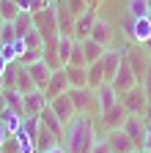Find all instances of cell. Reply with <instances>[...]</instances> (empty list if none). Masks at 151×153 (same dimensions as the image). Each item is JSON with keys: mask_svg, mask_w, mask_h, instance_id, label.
I'll list each match as a JSON object with an SVG mask.
<instances>
[{"mask_svg": "<svg viewBox=\"0 0 151 153\" xmlns=\"http://www.w3.org/2000/svg\"><path fill=\"white\" fill-rule=\"evenodd\" d=\"M66 66H88L85 63V55H83V44L80 41H74V49H71V60Z\"/></svg>", "mask_w": 151, "mask_h": 153, "instance_id": "cell-34", "label": "cell"}, {"mask_svg": "<svg viewBox=\"0 0 151 153\" xmlns=\"http://www.w3.org/2000/svg\"><path fill=\"white\" fill-rule=\"evenodd\" d=\"M126 118H129V112H126V107H124V104L118 101L116 107H110L107 112H102L96 123H99V126H102L104 131H113V128H121Z\"/></svg>", "mask_w": 151, "mask_h": 153, "instance_id": "cell-7", "label": "cell"}, {"mask_svg": "<svg viewBox=\"0 0 151 153\" xmlns=\"http://www.w3.org/2000/svg\"><path fill=\"white\" fill-rule=\"evenodd\" d=\"M96 142V115L91 112H77L63 128V150L66 153H91Z\"/></svg>", "mask_w": 151, "mask_h": 153, "instance_id": "cell-1", "label": "cell"}, {"mask_svg": "<svg viewBox=\"0 0 151 153\" xmlns=\"http://www.w3.org/2000/svg\"><path fill=\"white\" fill-rule=\"evenodd\" d=\"M148 11H151L148 0H126V14H129V16H135V19H143Z\"/></svg>", "mask_w": 151, "mask_h": 153, "instance_id": "cell-26", "label": "cell"}, {"mask_svg": "<svg viewBox=\"0 0 151 153\" xmlns=\"http://www.w3.org/2000/svg\"><path fill=\"white\" fill-rule=\"evenodd\" d=\"M104 142H107L110 153H132V150H140V148H135V142L129 140V134H126L124 128L104 131Z\"/></svg>", "mask_w": 151, "mask_h": 153, "instance_id": "cell-4", "label": "cell"}, {"mask_svg": "<svg viewBox=\"0 0 151 153\" xmlns=\"http://www.w3.org/2000/svg\"><path fill=\"white\" fill-rule=\"evenodd\" d=\"M74 41H77L74 36H61V38H58V57H61V63H63V66L71 60V49H74Z\"/></svg>", "mask_w": 151, "mask_h": 153, "instance_id": "cell-24", "label": "cell"}, {"mask_svg": "<svg viewBox=\"0 0 151 153\" xmlns=\"http://www.w3.org/2000/svg\"><path fill=\"white\" fill-rule=\"evenodd\" d=\"M143 49H146V52H151V38H148V41L143 44Z\"/></svg>", "mask_w": 151, "mask_h": 153, "instance_id": "cell-47", "label": "cell"}, {"mask_svg": "<svg viewBox=\"0 0 151 153\" xmlns=\"http://www.w3.org/2000/svg\"><path fill=\"white\" fill-rule=\"evenodd\" d=\"M143 150H146V153H151V123L146 126V140H143Z\"/></svg>", "mask_w": 151, "mask_h": 153, "instance_id": "cell-40", "label": "cell"}, {"mask_svg": "<svg viewBox=\"0 0 151 153\" xmlns=\"http://www.w3.org/2000/svg\"><path fill=\"white\" fill-rule=\"evenodd\" d=\"M0 30H3V19H0ZM0 44H3V41H0Z\"/></svg>", "mask_w": 151, "mask_h": 153, "instance_id": "cell-50", "label": "cell"}, {"mask_svg": "<svg viewBox=\"0 0 151 153\" xmlns=\"http://www.w3.org/2000/svg\"><path fill=\"white\" fill-rule=\"evenodd\" d=\"M3 96H6V104H8L11 109L22 112V99H25V96L17 90V88H6V90H3ZM22 115H25V112H22Z\"/></svg>", "mask_w": 151, "mask_h": 153, "instance_id": "cell-28", "label": "cell"}, {"mask_svg": "<svg viewBox=\"0 0 151 153\" xmlns=\"http://www.w3.org/2000/svg\"><path fill=\"white\" fill-rule=\"evenodd\" d=\"M25 38V44H28V49H44V38H41V33L39 30H36V25L22 36Z\"/></svg>", "mask_w": 151, "mask_h": 153, "instance_id": "cell-29", "label": "cell"}, {"mask_svg": "<svg viewBox=\"0 0 151 153\" xmlns=\"http://www.w3.org/2000/svg\"><path fill=\"white\" fill-rule=\"evenodd\" d=\"M28 71H30V76H33V85L39 88V90H44L47 82H50V76H52V68H50L44 60H39V63H30Z\"/></svg>", "mask_w": 151, "mask_h": 153, "instance_id": "cell-16", "label": "cell"}, {"mask_svg": "<svg viewBox=\"0 0 151 153\" xmlns=\"http://www.w3.org/2000/svg\"><path fill=\"white\" fill-rule=\"evenodd\" d=\"M148 6H151V0H148Z\"/></svg>", "mask_w": 151, "mask_h": 153, "instance_id": "cell-52", "label": "cell"}, {"mask_svg": "<svg viewBox=\"0 0 151 153\" xmlns=\"http://www.w3.org/2000/svg\"><path fill=\"white\" fill-rule=\"evenodd\" d=\"M44 153H66V150H63V145H58V148H52V150H44Z\"/></svg>", "mask_w": 151, "mask_h": 153, "instance_id": "cell-44", "label": "cell"}, {"mask_svg": "<svg viewBox=\"0 0 151 153\" xmlns=\"http://www.w3.org/2000/svg\"><path fill=\"white\" fill-rule=\"evenodd\" d=\"M83 55H85V63L91 66V63H96V60H102V55L107 52L99 41H93V38H83Z\"/></svg>", "mask_w": 151, "mask_h": 153, "instance_id": "cell-20", "label": "cell"}, {"mask_svg": "<svg viewBox=\"0 0 151 153\" xmlns=\"http://www.w3.org/2000/svg\"><path fill=\"white\" fill-rule=\"evenodd\" d=\"M66 90H69V79H66V71H63V68L52 71L50 82H47V88H44V96H47V101H50V99H55V96H61V93H66Z\"/></svg>", "mask_w": 151, "mask_h": 153, "instance_id": "cell-14", "label": "cell"}, {"mask_svg": "<svg viewBox=\"0 0 151 153\" xmlns=\"http://www.w3.org/2000/svg\"><path fill=\"white\" fill-rule=\"evenodd\" d=\"M63 71H66L69 88H74V90L88 88V71H85V66H63Z\"/></svg>", "mask_w": 151, "mask_h": 153, "instance_id": "cell-18", "label": "cell"}, {"mask_svg": "<svg viewBox=\"0 0 151 153\" xmlns=\"http://www.w3.org/2000/svg\"><path fill=\"white\" fill-rule=\"evenodd\" d=\"M14 38H17L14 22H3V30H0V41H3V44H11ZM3 44H0V47H3Z\"/></svg>", "mask_w": 151, "mask_h": 153, "instance_id": "cell-35", "label": "cell"}, {"mask_svg": "<svg viewBox=\"0 0 151 153\" xmlns=\"http://www.w3.org/2000/svg\"><path fill=\"white\" fill-rule=\"evenodd\" d=\"M17 90H20L22 96L30 93V90H39V88L33 85V76H30L28 66H22V63H20V74H17Z\"/></svg>", "mask_w": 151, "mask_h": 153, "instance_id": "cell-23", "label": "cell"}, {"mask_svg": "<svg viewBox=\"0 0 151 153\" xmlns=\"http://www.w3.org/2000/svg\"><path fill=\"white\" fill-rule=\"evenodd\" d=\"M91 153H110V148H107V142H104V137H96V142H93V148H91Z\"/></svg>", "mask_w": 151, "mask_h": 153, "instance_id": "cell-39", "label": "cell"}, {"mask_svg": "<svg viewBox=\"0 0 151 153\" xmlns=\"http://www.w3.org/2000/svg\"><path fill=\"white\" fill-rule=\"evenodd\" d=\"M11 47H14V55H17V60H20V57L28 52V44H25V38H14V41H11Z\"/></svg>", "mask_w": 151, "mask_h": 153, "instance_id": "cell-38", "label": "cell"}, {"mask_svg": "<svg viewBox=\"0 0 151 153\" xmlns=\"http://www.w3.org/2000/svg\"><path fill=\"white\" fill-rule=\"evenodd\" d=\"M121 101V96L116 93V90H113V85H99L96 90H93V104H96V118H99V115L102 112H107L110 107H116Z\"/></svg>", "mask_w": 151, "mask_h": 153, "instance_id": "cell-6", "label": "cell"}, {"mask_svg": "<svg viewBox=\"0 0 151 153\" xmlns=\"http://www.w3.org/2000/svg\"><path fill=\"white\" fill-rule=\"evenodd\" d=\"M140 118H143V120H146V123H151V101H148V104H146V112H143V115H140Z\"/></svg>", "mask_w": 151, "mask_h": 153, "instance_id": "cell-43", "label": "cell"}, {"mask_svg": "<svg viewBox=\"0 0 151 153\" xmlns=\"http://www.w3.org/2000/svg\"><path fill=\"white\" fill-rule=\"evenodd\" d=\"M39 118H41V126H44V128H50L52 134H58V137L63 140V128H66V123H63V120L58 118V115H55V112L50 109V104H47V109L39 115Z\"/></svg>", "mask_w": 151, "mask_h": 153, "instance_id": "cell-19", "label": "cell"}, {"mask_svg": "<svg viewBox=\"0 0 151 153\" xmlns=\"http://www.w3.org/2000/svg\"><path fill=\"white\" fill-rule=\"evenodd\" d=\"M88 3H91L93 8H99V6H102V0H88Z\"/></svg>", "mask_w": 151, "mask_h": 153, "instance_id": "cell-46", "label": "cell"}, {"mask_svg": "<svg viewBox=\"0 0 151 153\" xmlns=\"http://www.w3.org/2000/svg\"><path fill=\"white\" fill-rule=\"evenodd\" d=\"M69 96H71V104H74V109H77V112H91V115H96L93 90H88V88H80V90L69 88Z\"/></svg>", "mask_w": 151, "mask_h": 153, "instance_id": "cell-12", "label": "cell"}, {"mask_svg": "<svg viewBox=\"0 0 151 153\" xmlns=\"http://www.w3.org/2000/svg\"><path fill=\"white\" fill-rule=\"evenodd\" d=\"M116 36H118V27L113 25L107 16L96 14V22H93V27H91V38L99 41L104 49H110V47H116Z\"/></svg>", "mask_w": 151, "mask_h": 153, "instance_id": "cell-2", "label": "cell"}, {"mask_svg": "<svg viewBox=\"0 0 151 153\" xmlns=\"http://www.w3.org/2000/svg\"><path fill=\"white\" fill-rule=\"evenodd\" d=\"M146 19H148V22H151V11H148V14H146Z\"/></svg>", "mask_w": 151, "mask_h": 153, "instance_id": "cell-49", "label": "cell"}, {"mask_svg": "<svg viewBox=\"0 0 151 153\" xmlns=\"http://www.w3.org/2000/svg\"><path fill=\"white\" fill-rule=\"evenodd\" d=\"M58 145H61V137L41 126V128H39V137H36V150L44 153V150H52V148H58Z\"/></svg>", "mask_w": 151, "mask_h": 153, "instance_id": "cell-21", "label": "cell"}, {"mask_svg": "<svg viewBox=\"0 0 151 153\" xmlns=\"http://www.w3.org/2000/svg\"><path fill=\"white\" fill-rule=\"evenodd\" d=\"M50 109L58 115V118L63 120V123H69L74 115H77V109H74V104H71V96H69V90L66 93H61V96H55V99H50Z\"/></svg>", "mask_w": 151, "mask_h": 153, "instance_id": "cell-11", "label": "cell"}, {"mask_svg": "<svg viewBox=\"0 0 151 153\" xmlns=\"http://www.w3.org/2000/svg\"><path fill=\"white\" fill-rule=\"evenodd\" d=\"M6 107H8V104H6V96H3V93H0V112H3Z\"/></svg>", "mask_w": 151, "mask_h": 153, "instance_id": "cell-45", "label": "cell"}, {"mask_svg": "<svg viewBox=\"0 0 151 153\" xmlns=\"http://www.w3.org/2000/svg\"><path fill=\"white\" fill-rule=\"evenodd\" d=\"M146 126L148 123L140 118V115H129V118L124 120V126H121L129 134V140L135 142V148H140V150H143V140H146Z\"/></svg>", "mask_w": 151, "mask_h": 153, "instance_id": "cell-10", "label": "cell"}, {"mask_svg": "<svg viewBox=\"0 0 151 153\" xmlns=\"http://www.w3.org/2000/svg\"><path fill=\"white\" fill-rule=\"evenodd\" d=\"M0 153H22L20 150V140H17V137H8L3 145H0Z\"/></svg>", "mask_w": 151, "mask_h": 153, "instance_id": "cell-37", "label": "cell"}, {"mask_svg": "<svg viewBox=\"0 0 151 153\" xmlns=\"http://www.w3.org/2000/svg\"><path fill=\"white\" fill-rule=\"evenodd\" d=\"M47 96L44 90H30L25 93V99H22V112H25V118H39V115L47 109Z\"/></svg>", "mask_w": 151, "mask_h": 153, "instance_id": "cell-9", "label": "cell"}, {"mask_svg": "<svg viewBox=\"0 0 151 153\" xmlns=\"http://www.w3.org/2000/svg\"><path fill=\"white\" fill-rule=\"evenodd\" d=\"M33 27V14H28V11H22L20 16L14 19V30H17V38H22L28 30Z\"/></svg>", "mask_w": 151, "mask_h": 153, "instance_id": "cell-27", "label": "cell"}, {"mask_svg": "<svg viewBox=\"0 0 151 153\" xmlns=\"http://www.w3.org/2000/svg\"><path fill=\"white\" fill-rule=\"evenodd\" d=\"M129 49V47H126ZM137 85V79H135V74H132V66H129V60H126V55H124V60H121V66H118V74H116V79H113V90H116L118 96H124L126 90H132Z\"/></svg>", "mask_w": 151, "mask_h": 153, "instance_id": "cell-8", "label": "cell"}, {"mask_svg": "<svg viewBox=\"0 0 151 153\" xmlns=\"http://www.w3.org/2000/svg\"><path fill=\"white\" fill-rule=\"evenodd\" d=\"M17 74H20V63H8V68H6V74H3V82H6V88H17Z\"/></svg>", "mask_w": 151, "mask_h": 153, "instance_id": "cell-32", "label": "cell"}, {"mask_svg": "<svg viewBox=\"0 0 151 153\" xmlns=\"http://www.w3.org/2000/svg\"><path fill=\"white\" fill-rule=\"evenodd\" d=\"M39 60H44V49H28L17 63H22V66H30V63H39Z\"/></svg>", "mask_w": 151, "mask_h": 153, "instance_id": "cell-33", "label": "cell"}, {"mask_svg": "<svg viewBox=\"0 0 151 153\" xmlns=\"http://www.w3.org/2000/svg\"><path fill=\"white\" fill-rule=\"evenodd\" d=\"M93 22H96V8H88L83 16L74 19V38H77V41L91 38V27H93Z\"/></svg>", "mask_w": 151, "mask_h": 153, "instance_id": "cell-15", "label": "cell"}, {"mask_svg": "<svg viewBox=\"0 0 151 153\" xmlns=\"http://www.w3.org/2000/svg\"><path fill=\"white\" fill-rule=\"evenodd\" d=\"M0 120H3L6 131L14 137V134L22 128V123H25V115H22V112H17V109H11V107H6L3 112H0Z\"/></svg>", "mask_w": 151, "mask_h": 153, "instance_id": "cell-17", "label": "cell"}, {"mask_svg": "<svg viewBox=\"0 0 151 153\" xmlns=\"http://www.w3.org/2000/svg\"><path fill=\"white\" fill-rule=\"evenodd\" d=\"M121 104L126 107L129 115H143V112H146V104H148V96H146L143 85H135L132 90H126V93L121 96Z\"/></svg>", "mask_w": 151, "mask_h": 153, "instance_id": "cell-5", "label": "cell"}, {"mask_svg": "<svg viewBox=\"0 0 151 153\" xmlns=\"http://www.w3.org/2000/svg\"><path fill=\"white\" fill-rule=\"evenodd\" d=\"M22 14V8L17 6V0H0V19L3 22H14Z\"/></svg>", "mask_w": 151, "mask_h": 153, "instance_id": "cell-25", "label": "cell"}, {"mask_svg": "<svg viewBox=\"0 0 151 153\" xmlns=\"http://www.w3.org/2000/svg\"><path fill=\"white\" fill-rule=\"evenodd\" d=\"M22 128H25V131L30 134V137L36 140V137H39V128H41V118H25Z\"/></svg>", "mask_w": 151, "mask_h": 153, "instance_id": "cell-36", "label": "cell"}, {"mask_svg": "<svg viewBox=\"0 0 151 153\" xmlns=\"http://www.w3.org/2000/svg\"><path fill=\"white\" fill-rule=\"evenodd\" d=\"M132 153H146V150H132Z\"/></svg>", "mask_w": 151, "mask_h": 153, "instance_id": "cell-51", "label": "cell"}, {"mask_svg": "<svg viewBox=\"0 0 151 153\" xmlns=\"http://www.w3.org/2000/svg\"><path fill=\"white\" fill-rule=\"evenodd\" d=\"M8 137H11V134L6 131V126H3V120H0V145H3V142H6Z\"/></svg>", "mask_w": 151, "mask_h": 153, "instance_id": "cell-41", "label": "cell"}, {"mask_svg": "<svg viewBox=\"0 0 151 153\" xmlns=\"http://www.w3.org/2000/svg\"><path fill=\"white\" fill-rule=\"evenodd\" d=\"M66 6H69V11H71V16L77 19V16H83L88 8H93L88 0H66Z\"/></svg>", "mask_w": 151, "mask_h": 153, "instance_id": "cell-31", "label": "cell"}, {"mask_svg": "<svg viewBox=\"0 0 151 153\" xmlns=\"http://www.w3.org/2000/svg\"><path fill=\"white\" fill-rule=\"evenodd\" d=\"M17 6H20L22 11H28V14H39V11H44L50 3H47V0H17Z\"/></svg>", "mask_w": 151, "mask_h": 153, "instance_id": "cell-30", "label": "cell"}, {"mask_svg": "<svg viewBox=\"0 0 151 153\" xmlns=\"http://www.w3.org/2000/svg\"><path fill=\"white\" fill-rule=\"evenodd\" d=\"M126 60H129L132 74H135V79H137V85H140L143 76H146V71H148V63H151V52H146V49L137 47V44H129V49H126Z\"/></svg>", "mask_w": 151, "mask_h": 153, "instance_id": "cell-3", "label": "cell"}, {"mask_svg": "<svg viewBox=\"0 0 151 153\" xmlns=\"http://www.w3.org/2000/svg\"><path fill=\"white\" fill-rule=\"evenodd\" d=\"M8 63H11V60H8V57H3V55H0V76H3V74H6V68H8Z\"/></svg>", "mask_w": 151, "mask_h": 153, "instance_id": "cell-42", "label": "cell"}, {"mask_svg": "<svg viewBox=\"0 0 151 153\" xmlns=\"http://www.w3.org/2000/svg\"><path fill=\"white\" fill-rule=\"evenodd\" d=\"M85 71H88V90H96L99 85H104V68H102V60L85 66Z\"/></svg>", "mask_w": 151, "mask_h": 153, "instance_id": "cell-22", "label": "cell"}, {"mask_svg": "<svg viewBox=\"0 0 151 153\" xmlns=\"http://www.w3.org/2000/svg\"><path fill=\"white\" fill-rule=\"evenodd\" d=\"M6 90V82H3V76H0V93H3Z\"/></svg>", "mask_w": 151, "mask_h": 153, "instance_id": "cell-48", "label": "cell"}, {"mask_svg": "<svg viewBox=\"0 0 151 153\" xmlns=\"http://www.w3.org/2000/svg\"><path fill=\"white\" fill-rule=\"evenodd\" d=\"M55 19H58V30L61 36H74V16L63 0H55Z\"/></svg>", "mask_w": 151, "mask_h": 153, "instance_id": "cell-13", "label": "cell"}]
</instances>
